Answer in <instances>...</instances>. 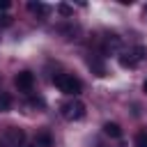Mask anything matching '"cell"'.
I'll return each mask as SVG.
<instances>
[{
	"label": "cell",
	"mask_w": 147,
	"mask_h": 147,
	"mask_svg": "<svg viewBox=\"0 0 147 147\" xmlns=\"http://www.w3.org/2000/svg\"><path fill=\"white\" fill-rule=\"evenodd\" d=\"M53 83H55V87H57L62 94H69V96H76V94H80V90H83V83H80L74 74H57V76L53 78Z\"/></svg>",
	"instance_id": "1"
},
{
	"label": "cell",
	"mask_w": 147,
	"mask_h": 147,
	"mask_svg": "<svg viewBox=\"0 0 147 147\" xmlns=\"http://www.w3.org/2000/svg\"><path fill=\"white\" fill-rule=\"evenodd\" d=\"M60 113H62L64 119L78 122V119L85 117V103H83L80 99H69V101H64V103L60 106Z\"/></svg>",
	"instance_id": "2"
},
{
	"label": "cell",
	"mask_w": 147,
	"mask_h": 147,
	"mask_svg": "<svg viewBox=\"0 0 147 147\" xmlns=\"http://www.w3.org/2000/svg\"><path fill=\"white\" fill-rule=\"evenodd\" d=\"M5 138H7L9 147H25V131L18 126H9L5 131Z\"/></svg>",
	"instance_id": "3"
},
{
	"label": "cell",
	"mask_w": 147,
	"mask_h": 147,
	"mask_svg": "<svg viewBox=\"0 0 147 147\" xmlns=\"http://www.w3.org/2000/svg\"><path fill=\"white\" fill-rule=\"evenodd\" d=\"M14 85H16L18 90H23V92H30L32 85H34V76H32V71H18V74L14 76Z\"/></svg>",
	"instance_id": "4"
},
{
	"label": "cell",
	"mask_w": 147,
	"mask_h": 147,
	"mask_svg": "<svg viewBox=\"0 0 147 147\" xmlns=\"http://www.w3.org/2000/svg\"><path fill=\"white\" fill-rule=\"evenodd\" d=\"M117 62H119V67H124V69H133V67H138V60H136V55H133L131 51H124V53H119Z\"/></svg>",
	"instance_id": "5"
},
{
	"label": "cell",
	"mask_w": 147,
	"mask_h": 147,
	"mask_svg": "<svg viewBox=\"0 0 147 147\" xmlns=\"http://www.w3.org/2000/svg\"><path fill=\"white\" fill-rule=\"evenodd\" d=\"M87 64H90V69H92L96 76H106V64L99 60V55H92V57L87 60Z\"/></svg>",
	"instance_id": "6"
},
{
	"label": "cell",
	"mask_w": 147,
	"mask_h": 147,
	"mask_svg": "<svg viewBox=\"0 0 147 147\" xmlns=\"http://www.w3.org/2000/svg\"><path fill=\"white\" fill-rule=\"evenodd\" d=\"M34 145H37V147H53V138H51V133H48V131H39L37 138H34Z\"/></svg>",
	"instance_id": "7"
},
{
	"label": "cell",
	"mask_w": 147,
	"mask_h": 147,
	"mask_svg": "<svg viewBox=\"0 0 147 147\" xmlns=\"http://www.w3.org/2000/svg\"><path fill=\"white\" fill-rule=\"evenodd\" d=\"M103 133L110 136V138H119V136H122V129H119L117 122H106V124H103Z\"/></svg>",
	"instance_id": "8"
},
{
	"label": "cell",
	"mask_w": 147,
	"mask_h": 147,
	"mask_svg": "<svg viewBox=\"0 0 147 147\" xmlns=\"http://www.w3.org/2000/svg\"><path fill=\"white\" fill-rule=\"evenodd\" d=\"M28 9H30L32 14H37V16H46V14H48V7H46L44 2H28Z\"/></svg>",
	"instance_id": "9"
},
{
	"label": "cell",
	"mask_w": 147,
	"mask_h": 147,
	"mask_svg": "<svg viewBox=\"0 0 147 147\" xmlns=\"http://www.w3.org/2000/svg\"><path fill=\"white\" fill-rule=\"evenodd\" d=\"M136 147H147V129H140L136 133V140H133Z\"/></svg>",
	"instance_id": "10"
},
{
	"label": "cell",
	"mask_w": 147,
	"mask_h": 147,
	"mask_svg": "<svg viewBox=\"0 0 147 147\" xmlns=\"http://www.w3.org/2000/svg\"><path fill=\"white\" fill-rule=\"evenodd\" d=\"M131 53H133V55H136V60L140 62V60H145V57H147V46H133V48H131Z\"/></svg>",
	"instance_id": "11"
},
{
	"label": "cell",
	"mask_w": 147,
	"mask_h": 147,
	"mask_svg": "<svg viewBox=\"0 0 147 147\" xmlns=\"http://www.w3.org/2000/svg\"><path fill=\"white\" fill-rule=\"evenodd\" d=\"M11 108V96L7 92H0V110H9Z\"/></svg>",
	"instance_id": "12"
},
{
	"label": "cell",
	"mask_w": 147,
	"mask_h": 147,
	"mask_svg": "<svg viewBox=\"0 0 147 147\" xmlns=\"http://www.w3.org/2000/svg\"><path fill=\"white\" fill-rule=\"evenodd\" d=\"M57 11H60L62 16H71V14H74V9H71L69 5H57Z\"/></svg>",
	"instance_id": "13"
},
{
	"label": "cell",
	"mask_w": 147,
	"mask_h": 147,
	"mask_svg": "<svg viewBox=\"0 0 147 147\" xmlns=\"http://www.w3.org/2000/svg\"><path fill=\"white\" fill-rule=\"evenodd\" d=\"M30 106H32V108H44V99H41V96H32V99H30Z\"/></svg>",
	"instance_id": "14"
},
{
	"label": "cell",
	"mask_w": 147,
	"mask_h": 147,
	"mask_svg": "<svg viewBox=\"0 0 147 147\" xmlns=\"http://www.w3.org/2000/svg\"><path fill=\"white\" fill-rule=\"evenodd\" d=\"M0 23H2V25H9L11 18H9V16H0Z\"/></svg>",
	"instance_id": "15"
},
{
	"label": "cell",
	"mask_w": 147,
	"mask_h": 147,
	"mask_svg": "<svg viewBox=\"0 0 147 147\" xmlns=\"http://www.w3.org/2000/svg\"><path fill=\"white\" fill-rule=\"evenodd\" d=\"M9 5H11L9 0H0V9H9Z\"/></svg>",
	"instance_id": "16"
},
{
	"label": "cell",
	"mask_w": 147,
	"mask_h": 147,
	"mask_svg": "<svg viewBox=\"0 0 147 147\" xmlns=\"http://www.w3.org/2000/svg\"><path fill=\"white\" fill-rule=\"evenodd\" d=\"M142 92L147 94V78H145V83H142Z\"/></svg>",
	"instance_id": "17"
},
{
	"label": "cell",
	"mask_w": 147,
	"mask_h": 147,
	"mask_svg": "<svg viewBox=\"0 0 147 147\" xmlns=\"http://www.w3.org/2000/svg\"><path fill=\"white\" fill-rule=\"evenodd\" d=\"M145 18H147V5H145Z\"/></svg>",
	"instance_id": "18"
},
{
	"label": "cell",
	"mask_w": 147,
	"mask_h": 147,
	"mask_svg": "<svg viewBox=\"0 0 147 147\" xmlns=\"http://www.w3.org/2000/svg\"><path fill=\"white\" fill-rule=\"evenodd\" d=\"M25 147H37V145H25Z\"/></svg>",
	"instance_id": "19"
}]
</instances>
